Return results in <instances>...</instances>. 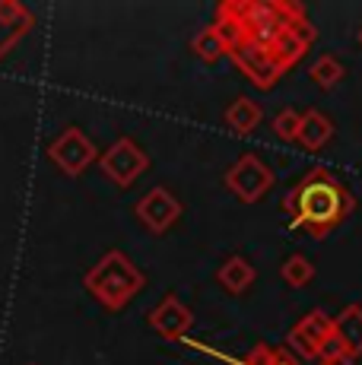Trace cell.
Segmentation results:
<instances>
[{
    "label": "cell",
    "mask_w": 362,
    "mask_h": 365,
    "mask_svg": "<svg viewBox=\"0 0 362 365\" xmlns=\"http://www.w3.org/2000/svg\"><path fill=\"white\" fill-rule=\"evenodd\" d=\"M270 365H299V362L292 359L286 349H276V353H274V362H270Z\"/></svg>",
    "instance_id": "cell-21"
},
{
    "label": "cell",
    "mask_w": 362,
    "mask_h": 365,
    "mask_svg": "<svg viewBox=\"0 0 362 365\" xmlns=\"http://www.w3.org/2000/svg\"><path fill=\"white\" fill-rule=\"evenodd\" d=\"M343 76H346L343 61L333 58V54H321V58L309 67V80L315 83L318 89H333L340 80H343Z\"/></svg>",
    "instance_id": "cell-16"
},
{
    "label": "cell",
    "mask_w": 362,
    "mask_h": 365,
    "mask_svg": "<svg viewBox=\"0 0 362 365\" xmlns=\"http://www.w3.org/2000/svg\"><path fill=\"white\" fill-rule=\"evenodd\" d=\"M95 156H99V150H95V143L80 128H67L64 133H58V140H54L51 146H48V159H51L64 175H71V178L86 172V168L95 163Z\"/></svg>",
    "instance_id": "cell-5"
},
{
    "label": "cell",
    "mask_w": 362,
    "mask_h": 365,
    "mask_svg": "<svg viewBox=\"0 0 362 365\" xmlns=\"http://www.w3.org/2000/svg\"><path fill=\"white\" fill-rule=\"evenodd\" d=\"M83 283H86V289L93 292L108 312H121V308L143 289L146 279H143V273L128 261V255H121V251H105L102 261L86 273Z\"/></svg>",
    "instance_id": "cell-2"
},
{
    "label": "cell",
    "mask_w": 362,
    "mask_h": 365,
    "mask_svg": "<svg viewBox=\"0 0 362 365\" xmlns=\"http://www.w3.org/2000/svg\"><path fill=\"white\" fill-rule=\"evenodd\" d=\"M299 118H302V111H292V108H283L280 115L274 118V133L280 140H286V143H292L299 133Z\"/></svg>",
    "instance_id": "cell-19"
},
{
    "label": "cell",
    "mask_w": 362,
    "mask_h": 365,
    "mask_svg": "<svg viewBox=\"0 0 362 365\" xmlns=\"http://www.w3.org/2000/svg\"><path fill=\"white\" fill-rule=\"evenodd\" d=\"M194 54H197L204 64H217V61L226 54V48H222V41H219V35L213 32V26H207L204 32H197V38H194Z\"/></svg>",
    "instance_id": "cell-18"
},
{
    "label": "cell",
    "mask_w": 362,
    "mask_h": 365,
    "mask_svg": "<svg viewBox=\"0 0 362 365\" xmlns=\"http://www.w3.org/2000/svg\"><path fill=\"white\" fill-rule=\"evenodd\" d=\"M311 41H315V29H311V23L305 19V10H302L283 26V32L270 41L267 51H270V58H274V64L286 73L289 67H296L299 61L305 58V51L311 48Z\"/></svg>",
    "instance_id": "cell-7"
},
{
    "label": "cell",
    "mask_w": 362,
    "mask_h": 365,
    "mask_svg": "<svg viewBox=\"0 0 362 365\" xmlns=\"http://www.w3.org/2000/svg\"><path fill=\"white\" fill-rule=\"evenodd\" d=\"M226 124L232 128V133H252L257 124H261V105H257L254 99H235L232 105L226 108Z\"/></svg>",
    "instance_id": "cell-15"
},
{
    "label": "cell",
    "mask_w": 362,
    "mask_h": 365,
    "mask_svg": "<svg viewBox=\"0 0 362 365\" xmlns=\"http://www.w3.org/2000/svg\"><path fill=\"white\" fill-rule=\"evenodd\" d=\"M333 336L343 346L346 359L362 356V305H346L343 312L333 318Z\"/></svg>",
    "instance_id": "cell-11"
},
{
    "label": "cell",
    "mask_w": 362,
    "mask_h": 365,
    "mask_svg": "<svg viewBox=\"0 0 362 365\" xmlns=\"http://www.w3.org/2000/svg\"><path fill=\"white\" fill-rule=\"evenodd\" d=\"M274 353H276L274 346H264V343H261V346H254L239 365H270V362H274Z\"/></svg>",
    "instance_id": "cell-20"
},
{
    "label": "cell",
    "mask_w": 362,
    "mask_h": 365,
    "mask_svg": "<svg viewBox=\"0 0 362 365\" xmlns=\"http://www.w3.org/2000/svg\"><path fill=\"white\" fill-rule=\"evenodd\" d=\"M217 279H219V286L226 292H232V296H242V292H245L248 286L254 283V267H252L248 257L232 255V257H226V261H222V267L217 270Z\"/></svg>",
    "instance_id": "cell-13"
},
{
    "label": "cell",
    "mask_w": 362,
    "mask_h": 365,
    "mask_svg": "<svg viewBox=\"0 0 362 365\" xmlns=\"http://www.w3.org/2000/svg\"><path fill=\"white\" fill-rule=\"evenodd\" d=\"M226 185L242 203H257L274 187V172H270V165H264L254 153H245V156L226 172Z\"/></svg>",
    "instance_id": "cell-6"
},
{
    "label": "cell",
    "mask_w": 362,
    "mask_h": 365,
    "mask_svg": "<svg viewBox=\"0 0 362 365\" xmlns=\"http://www.w3.org/2000/svg\"><path fill=\"white\" fill-rule=\"evenodd\" d=\"M283 207L292 213V229H309L318 238L350 216L353 197L327 168H315L286 194Z\"/></svg>",
    "instance_id": "cell-1"
},
{
    "label": "cell",
    "mask_w": 362,
    "mask_h": 365,
    "mask_svg": "<svg viewBox=\"0 0 362 365\" xmlns=\"http://www.w3.org/2000/svg\"><path fill=\"white\" fill-rule=\"evenodd\" d=\"M318 365H359L356 359H333V362H318Z\"/></svg>",
    "instance_id": "cell-22"
},
{
    "label": "cell",
    "mask_w": 362,
    "mask_h": 365,
    "mask_svg": "<svg viewBox=\"0 0 362 365\" xmlns=\"http://www.w3.org/2000/svg\"><path fill=\"white\" fill-rule=\"evenodd\" d=\"M29 13L16 4H0V58L6 54V48L16 45L19 35L29 32Z\"/></svg>",
    "instance_id": "cell-14"
},
{
    "label": "cell",
    "mask_w": 362,
    "mask_h": 365,
    "mask_svg": "<svg viewBox=\"0 0 362 365\" xmlns=\"http://www.w3.org/2000/svg\"><path fill=\"white\" fill-rule=\"evenodd\" d=\"M331 334H333V318H331V314L311 312V314H305V318L289 331L286 343H289L292 353L302 356V359H318V349L331 340Z\"/></svg>",
    "instance_id": "cell-9"
},
{
    "label": "cell",
    "mask_w": 362,
    "mask_h": 365,
    "mask_svg": "<svg viewBox=\"0 0 362 365\" xmlns=\"http://www.w3.org/2000/svg\"><path fill=\"white\" fill-rule=\"evenodd\" d=\"M150 327L165 340H187V331L194 327V314L175 292H165L150 312Z\"/></svg>",
    "instance_id": "cell-8"
},
{
    "label": "cell",
    "mask_w": 362,
    "mask_h": 365,
    "mask_svg": "<svg viewBox=\"0 0 362 365\" xmlns=\"http://www.w3.org/2000/svg\"><path fill=\"white\" fill-rule=\"evenodd\" d=\"M226 54L232 58V64L239 67L257 89H274L276 80L283 76V70L274 64V58H270L267 45H261V41L248 38L245 32H242L239 38H235L232 45L226 48Z\"/></svg>",
    "instance_id": "cell-3"
},
{
    "label": "cell",
    "mask_w": 362,
    "mask_h": 365,
    "mask_svg": "<svg viewBox=\"0 0 362 365\" xmlns=\"http://www.w3.org/2000/svg\"><path fill=\"white\" fill-rule=\"evenodd\" d=\"M280 273H283V279H286V286H292V289H305V286L315 279V264L302 255H292L283 261Z\"/></svg>",
    "instance_id": "cell-17"
},
{
    "label": "cell",
    "mask_w": 362,
    "mask_h": 365,
    "mask_svg": "<svg viewBox=\"0 0 362 365\" xmlns=\"http://www.w3.org/2000/svg\"><path fill=\"white\" fill-rule=\"evenodd\" d=\"M359 48H362V29H359Z\"/></svg>",
    "instance_id": "cell-23"
},
{
    "label": "cell",
    "mask_w": 362,
    "mask_h": 365,
    "mask_svg": "<svg viewBox=\"0 0 362 365\" xmlns=\"http://www.w3.org/2000/svg\"><path fill=\"white\" fill-rule=\"evenodd\" d=\"M178 216H181V200L172 191H165V187H152V191L137 203V220L156 235L175 226Z\"/></svg>",
    "instance_id": "cell-10"
},
{
    "label": "cell",
    "mask_w": 362,
    "mask_h": 365,
    "mask_svg": "<svg viewBox=\"0 0 362 365\" xmlns=\"http://www.w3.org/2000/svg\"><path fill=\"white\" fill-rule=\"evenodd\" d=\"M331 137H333V121L324 115V111H318V108L302 111L296 140L305 146V150H321V146H327Z\"/></svg>",
    "instance_id": "cell-12"
},
{
    "label": "cell",
    "mask_w": 362,
    "mask_h": 365,
    "mask_svg": "<svg viewBox=\"0 0 362 365\" xmlns=\"http://www.w3.org/2000/svg\"><path fill=\"white\" fill-rule=\"evenodd\" d=\"M99 165L118 187H130L150 168V156L143 153L140 143H134L130 137H121L99 156Z\"/></svg>",
    "instance_id": "cell-4"
}]
</instances>
